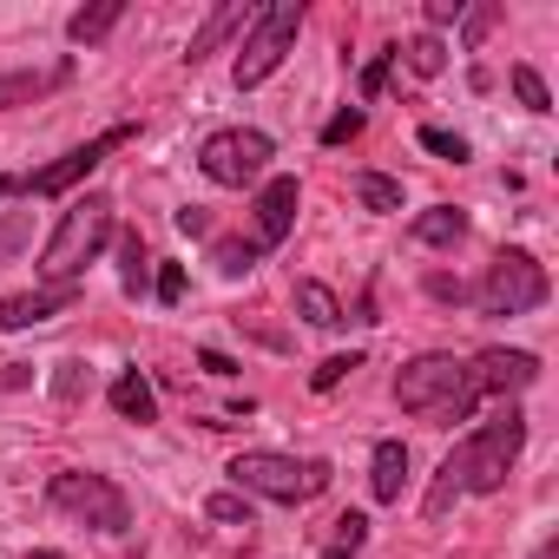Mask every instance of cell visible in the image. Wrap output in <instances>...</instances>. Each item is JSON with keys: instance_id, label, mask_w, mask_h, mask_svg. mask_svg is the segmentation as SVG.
I'll return each mask as SVG.
<instances>
[{"instance_id": "4dcf8cb0", "label": "cell", "mask_w": 559, "mask_h": 559, "mask_svg": "<svg viewBox=\"0 0 559 559\" xmlns=\"http://www.w3.org/2000/svg\"><path fill=\"white\" fill-rule=\"evenodd\" d=\"M178 297H185V270L165 263V270H158V304H178Z\"/></svg>"}, {"instance_id": "7a4b0ae2", "label": "cell", "mask_w": 559, "mask_h": 559, "mask_svg": "<svg viewBox=\"0 0 559 559\" xmlns=\"http://www.w3.org/2000/svg\"><path fill=\"white\" fill-rule=\"evenodd\" d=\"M230 487L237 493H263V500H284V507H304L330 487V461L317 454H276V448H243L230 461Z\"/></svg>"}, {"instance_id": "ba28073f", "label": "cell", "mask_w": 559, "mask_h": 559, "mask_svg": "<svg viewBox=\"0 0 559 559\" xmlns=\"http://www.w3.org/2000/svg\"><path fill=\"white\" fill-rule=\"evenodd\" d=\"M270 158H276V145H270V132H257V126H224V132H211L204 152H198V165H204L211 185H257V178L270 171Z\"/></svg>"}, {"instance_id": "8992f818", "label": "cell", "mask_w": 559, "mask_h": 559, "mask_svg": "<svg viewBox=\"0 0 559 559\" xmlns=\"http://www.w3.org/2000/svg\"><path fill=\"white\" fill-rule=\"evenodd\" d=\"M546 263L539 257H526V250H500L493 263H487V276H480V290H474V304H480V317H526V310H539L546 304Z\"/></svg>"}, {"instance_id": "30bf717a", "label": "cell", "mask_w": 559, "mask_h": 559, "mask_svg": "<svg viewBox=\"0 0 559 559\" xmlns=\"http://www.w3.org/2000/svg\"><path fill=\"white\" fill-rule=\"evenodd\" d=\"M467 376H474L480 395H520V389H533L539 362H533L526 349H480V356L467 362Z\"/></svg>"}, {"instance_id": "836d02e7", "label": "cell", "mask_w": 559, "mask_h": 559, "mask_svg": "<svg viewBox=\"0 0 559 559\" xmlns=\"http://www.w3.org/2000/svg\"><path fill=\"white\" fill-rule=\"evenodd\" d=\"M178 230H191V237H204V230H211V217H204V211L191 204V211H178Z\"/></svg>"}, {"instance_id": "3957f363", "label": "cell", "mask_w": 559, "mask_h": 559, "mask_svg": "<svg viewBox=\"0 0 559 559\" xmlns=\"http://www.w3.org/2000/svg\"><path fill=\"white\" fill-rule=\"evenodd\" d=\"M112 243V198H73L67 211H60V230L47 237V250H40V276L47 284H73V276L99 257Z\"/></svg>"}, {"instance_id": "e0dca14e", "label": "cell", "mask_w": 559, "mask_h": 559, "mask_svg": "<svg viewBox=\"0 0 559 559\" xmlns=\"http://www.w3.org/2000/svg\"><path fill=\"white\" fill-rule=\"evenodd\" d=\"M119 21H126V0H99V8H80V14L67 21V40H73V47H99Z\"/></svg>"}, {"instance_id": "83f0119b", "label": "cell", "mask_w": 559, "mask_h": 559, "mask_svg": "<svg viewBox=\"0 0 559 559\" xmlns=\"http://www.w3.org/2000/svg\"><path fill=\"white\" fill-rule=\"evenodd\" d=\"M421 145L441 152V158H454V165L467 158V139H454V132H441V126H421Z\"/></svg>"}, {"instance_id": "f1b7e54d", "label": "cell", "mask_w": 559, "mask_h": 559, "mask_svg": "<svg viewBox=\"0 0 559 559\" xmlns=\"http://www.w3.org/2000/svg\"><path fill=\"white\" fill-rule=\"evenodd\" d=\"M395 60H402V53L389 47V53H376V60L362 67V99H376V93H382V80H389V67H395Z\"/></svg>"}, {"instance_id": "4fadbf2b", "label": "cell", "mask_w": 559, "mask_h": 559, "mask_svg": "<svg viewBox=\"0 0 559 559\" xmlns=\"http://www.w3.org/2000/svg\"><path fill=\"white\" fill-rule=\"evenodd\" d=\"M250 21H257V14H250V8H243V0H224V8H211V21H204V27H198V34H191V53H185V60H191V67H198V60H204V53H217V47H224V40H230V34H237V27H250Z\"/></svg>"}, {"instance_id": "ffe728a7", "label": "cell", "mask_w": 559, "mask_h": 559, "mask_svg": "<svg viewBox=\"0 0 559 559\" xmlns=\"http://www.w3.org/2000/svg\"><path fill=\"white\" fill-rule=\"evenodd\" d=\"M119 284L139 297L145 284H152V257H145V243H139V230H126L119 237Z\"/></svg>"}, {"instance_id": "277c9868", "label": "cell", "mask_w": 559, "mask_h": 559, "mask_svg": "<svg viewBox=\"0 0 559 559\" xmlns=\"http://www.w3.org/2000/svg\"><path fill=\"white\" fill-rule=\"evenodd\" d=\"M520 448H526V421L507 408V415H493V421H480L454 454H461V487L467 493H500L507 487V474H513V461H520Z\"/></svg>"}, {"instance_id": "cb8c5ba5", "label": "cell", "mask_w": 559, "mask_h": 559, "mask_svg": "<svg viewBox=\"0 0 559 559\" xmlns=\"http://www.w3.org/2000/svg\"><path fill=\"white\" fill-rule=\"evenodd\" d=\"M211 257H217L224 276H250V270H257V237H250V243H243V237H217Z\"/></svg>"}, {"instance_id": "9a60e30c", "label": "cell", "mask_w": 559, "mask_h": 559, "mask_svg": "<svg viewBox=\"0 0 559 559\" xmlns=\"http://www.w3.org/2000/svg\"><path fill=\"white\" fill-rule=\"evenodd\" d=\"M402 480H408V448H402V441H376V461H369V487H376V500H382V507L402 500Z\"/></svg>"}, {"instance_id": "5bb4252c", "label": "cell", "mask_w": 559, "mask_h": 559, "mask_svg": "<svg viewBox=\"0 0 559 559\" xmlns=\"http://www.w3.org/2000/svg\"><path fill=\"white\" fill-rule=\"evenodd\" d=\"M73 80V60L47 67V73H0V106H27V99H47L53 86Z\"/></svg>"}, {"instance_id": "e575fe53", "label": "cell", "mask_w": 559, "mask_h": 559, "mask_svg": "<svg viewBox=\"0 0 559 559\" xmlns=\"http://www.w3.org/2000/svg\"><path fill=\"white\" fill-rule=\"evenodd\" d=\"M198 369H211V376H237V362H230V356H217V349H204V356H198Z\"/></svg>"}, {"instance_id": "8d00e7d4", "label": "cell", "mask_w": 559, "mask_h": 559, "mask_svg": "<svg viewBox=\"0 0 559 559\" xmlns=\"http://www.w3.org/2000/svg\"><path fill=\"white\" fill-rule=\"evenodd\" d=\"M27 559H60V552H27Z\"/></svg>"}, {"instance_id": "d590c367", "label": "cell", "mask_w": 559, "mask_h": 559, "mask_svg": "<svg viewBox=\"0 0 559 559\" xmlns=\"http://www.w3.org/2000/svg\"><path fill=\"white\" fill-rule=\"evenodd\" d=\"M552 552H559V546H552V539H546V546H539V552H533V559H552Z\"/></svg>"}, {"instance_id": "2e32d148", "label": "cell", "mask_w": 559, "mask_h": 559, "mask_svg": "<svg viewBox=\"0 0 559 559\" xmlns=\"http://www.w3.org/2000/svg\"><path fill=\"white\" fill-rule=\"evenodd\" d=\"M112 415H119V421H158V395H152V382H145L139 369H126V376L112 382Z\"/></svg>"}, {"instance_id": "d6986e66", "label": "cell", "mask_w": 559, "mask_h": 559, "mask_svg": "<svg viewBox=\"0 0 559 559\" xmlns=\"http://www.w3.org/2000/svg\"><path fill=\"white\" fill-rule=\"evenodd\" d=\"M297 310H304V323H317V330H343V323H349L343 304H336V290L317 284V276H304V284H297Z\"/></svg>"}, {"instance_id": "7402d4cb", "label": "cell", "mask_w": 559, "mask_h": 559, "mask_svg": "<svg viewBox=\"0 0 559 559\" xmlns=\"http://www.w3.org/2000/svg\"><path fill=\"white\" fill-rule=\"evenodd\" d=\"M395 53H408V73H421V80H435L441 67H448V47L435 40V34H415L408 47H395Z\"/></svg>"}, {"instance_id": "7c38bea8", "label": "cell", "mask_w": 559, "mask_h": 559, "mask_svg": "<svg viewBox=\"0 0 559 559\" xmlns=\"http://www.w3.org/2000/svg\"><path fill=\"white\" fill-rule=\"evenodd\" d=\"M80 284H47V290H21V297H0V330H34L60 310H73Z\"/></svg>"}, {"instance_id": "44dd1931", "label": "cell", "mask_w": 559, "mask_h": 559, "mask_svg": "<svg viewBox=\"0 0 559 559\" xmlns=\"http://www.w3.org/2000/svg\"><path fill=\"white\" fill-rule=\"evenodd\" d=\"M356 198H362V211H402V185L382 171H356Z\"/></svg>"}, {"instance_id": "6da1fadb", "label": "cell", "mask_w": 559, "mask_h": 559, "mask_svg": "<svg viewBox=\"0 0 559 559\" xmlns=\"http://www.w3.org/2000/svg\"><path fill=\"white\" fill-rule=\"evenodd\" d=\"M395 402L415 415V421H435V428H454V421H467L474 415V402H480V389H474V376H467V362L461 356H415L402 376H395Z\"/></svg>"}, {"instance_id": "484cf974", "label": "cell", "mask_w": 559, "mask_h": 559, "mask_svg": "<svg viewBox=\"0 0 559 559\" xmlns=\"http://www.w3.org/2000/svg\"><path fill=\"white\" fill-rule=\"evenodd\" d=\"M211 520H230V526H250V493H211Z\"/></svg>"}, {"instance_id": "1f68e13d", "label": "cell", "mask_w": 559, "mask_h": 559, "mask_svg": "<svg viewBox=\"0 0 559 559\" xmlns=\"http://www.w3.org/2000/svg\"><path fill=\"white\" fill-rule=\"evenodd\" d=\"M467 8H461V0H428V27H448V21H461Z\"/></svg>"}, {"instance_id": "603a6c76", "label": "cell", "mask_w": 559, "mask_h": 559, "mask_svg": "<svg viewBox=\"0 0 559 559\" xmlns=\"http://www.w3.org/2000/svg\"><path fill=\"white\" fill-rule=\"evenodd\" d=\"M362 539H369V520H362V513H343L336 533H330V546H323V559H356Z\"/></svg>"}, {"instance_id": "4316f807", "label": "cell", "mask_w": 559, "mask_h": 559, "mask_svg": "<svg viewBox=\"0 0 559 559\" xmlns=\"http://www.w3.org/2000/svg\"><path fill=\"white\" fill-rule=\"evenodd\" d=\"M349 369H362V356H330V362H323V369L310 376V389H317V395H330V389H336V382H343Z\"/></svg>"}, {"instance_id": "5b68a950", "label": "cell", "mask_w": 559, "mask_h": 559, "mask_svg": "<svg viewBox=\"0 0 559 559\" xmlns=\"http://www.w3.org/2000/svg\"><path fill=\"white\" fill-rule=\"evenodd\" d=\"M297 27H304V8L297 0H276V8H263L257 21H250V34H243V47H237V67H230V80L250 93V86H263L276 67L290 60V47H297Z\"/></svg>"}, {"instance_id": "ac0fdd59", "label": "cell", "mask_w": 559, "mask_h": 559, "mask_svg": "<svg viewBox=\"0 0 559 559\" xmlns=\"http://www.w3.org/2000/svg\"><path fill=\"white\" fill-rule=\"evenodd\" d=\"M461 237H467V211H454V204H435L415 217V243H428V250H448Z\"/></svg>"}, {"instance_id": "74e56055", "label": "cell", "mask_w": 559, "mask_h": 559, "mask_svg": "<svg viewBox=\"0 0 559 559\" xmlns=\"http://www.w3.org/2000/svg\"><path fill=\"white\" fill-rule=\"evenodd\" d=\"M8 191H14V185H8V178H0V198H8Z\"/></svg>"}, {"instance_id": "d4e9b609", "label": "cell", "mask_w": 559, "mask_h": 559, "mask_svg": "<svg viewBox=\"0 0 559 559\" xmlns=\"http://www.w3.org/2000/svg\"><path fill=\"white\" fill-rule=\"evenodd\" d=\"M513 93H520V106H526V112H552V99H546V80H539L533 67H513Z\"/></svg>"}, {"instance_id": "d6a6232c", "label": "cell", "mask_w": 559, "mask_h": 559, "mask_svg": "<svg viewBox=\"0 0 559 559\" xmlns=\"http://www.w3.org/2000/svg\"><path fill=\"white\" fill-rule=\"evenodd\" d=\"M21 237H27V217H8V224H0V257H8Z\"/></svg>"}, {"instance_id": "9c48e42d", "label": "cell", "mask_w": 559, "mask_h": 559, "mask_svg": "<svg viewBox=\"0 0 559 559\" xmlns=\"http://www.w3.org/2000/svg\"><path fill=\"white\" fill-rule=\"evenodd\" d=\"M126 139H132V126H106L99 139L73 145V152H67L60 165L34 171V178H27V191H34V198H60V191H73V185H80V178H93V171H99V165H106V158H112V152H119Z\"/></svg>"}, {"instance_id": "52a82bcc", "label": "cell", "mask_w": 559, "mask_h": 559, "mask_svg": "<svg viewBox=\"0 0 559 559\" xmlns=\"http://www.w3.org/2000/svg\"><path fill=\"white\" fill-rule=\"evenodd\" d=\"M47 500H53L60 513H73V520L99 526V533H126V526H132V500H126L106 474H86V467L53 474V480H47Z\"/></svg>"}, {"instance_id": "8fae6325", "label": "cell", "mask_w": 559, "mask_h": 559, "mask_svg": "<svg viewBox=\"0 0 559 559\" xmlns=\"http://www.w3.org/2000/svg\"><path fill=\"white\" fill-rule=\"evenodd\" d=\"M297 204H304L297 178H270V185L257 191V250H276V243L290 237V224H297Z\"/></svg>"}, {"instance_id": "f546056e", "label": "cell", "mask_w": 559, "mask_h": 559, "mask_svg": "<svg viewBox=\"0 0 559 559\" xmlns=\"http://www.w3.org/2000/svg\"><path fill=\"white\" fill-rule=\"evenodd\" d=\"M356 132H362V112H356V106H349V112H336V119H330V126H323V145H349V139H356Z\"/></svg>"}]
</instances>
